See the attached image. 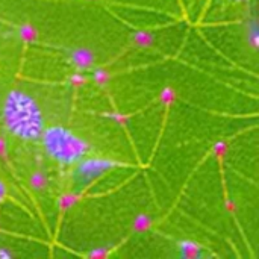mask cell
Instances as JSON below:
<instances>
[{
  "label": "cell",
  "mask_w": 259,
  "mask_h": 259,
  "mask_svg": "<svg viewBox=\"0 0 259 259\" xmlns=\"http://www.w3.org/2000/svg\"><path fill=\"white\" fill-rule=\"evenodd\" d=\"M39 138L46 153L61 165H74L90 152V144L82 137L61 124L44 127Z\"/></svg>",
  "instance_id": "obj_2"
},
{
  "label": "cell",
  "mask_w": 259,
  "mask_h": 259,
  "mask_svg": "<svg viewBox=\"0 0 259 259\" xmlns=\"http://www.w3.org/2000/svg\"><path fill=\"white\" fill-rule=\"evenodd\" d=\"M5 196H6V187H5V184L0 181V202L5 199Z\"/></svg>",
  "instance_id": "obj_5"
},
{
  "label": "cell",
  "mask_w": 259,
  "mask_h": 259,
  "mask_svg": "<svg viewBox=\"0 0 259 259\" xmlns=\"http://www.w3.org/2000/svg\"><path fill=\"white\" fill-rule=\"evenodd\" d=\"M73 62L79 68H88L93 65V55L88 50H76L73 52Z\"/></svg>",
  "instance_id": "obj_4"
},
{
  "label": "cell",
  "mask_w": 259,
  "mask_h": 259,
  "mask_svg": "<svg viewBox=\"0 0 259 259\" xmlns=\"http://www.w3.org/2000/svg\"><path fill=\"white\" fill-rule=\"evenodd\" d=\"M74 182L76 185H88L102 175L108 173L112 170L117 164L115 161L111 159H103V158H83L77 164H74Z\"/></svg>",
  "instance_id": "obj_3"
},
{
  "label": "cell",
  "mask_w": 259,
  "mask_h": 259,
  "mask_svg": "<svg viewBox=\"0 0 259 259\" xmlns=\"http://www.w3.org/2000/svg\"><path fill=\"white\" fill-rule=\"evenodd\" d=\"M2 117L6 129L15 138L24 141L39 140L46 127L41 108L21 90H12L8 93L3 102Z\"/></svg>",
  "instance_id": "obj_1"
},
{
  "label": "cell",
  "mask_w": 259,
  "mask_h": 259,
  "mask_svg": "<svg viewBox=\"0 0 259 259\" xmlns=\"http://www.w3.org/2000/svg\"><path fill=\"white\" fill-rule=\"evenodd\" d=\"M235 2H243V0H235Z\"/></svg>",
  "instance_id": "obj_6"
}]
</instances>
